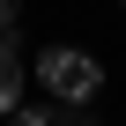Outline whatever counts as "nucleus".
Masks as SVG:
<instances>
[{
	"instance_id": "obj_1",
	"label": "nucleus",
	"mask_w": 126,
	"mask_h": 126,
	"mask_svg": "<svg viewBox=\"0 0 126 126\" xmlns=\"http://www.w3.org/2000/svg\"><path fill=\"white\" fill-rule=\"evenodd\" d=\"M37 82L59 104H96L104 96V59L82 52V45H52V52H37Z\"/></svg>"
},
{
	"instance_id": "obj_2",
	"label": "nucleus",
	"mask_w": 126,
	"mask_h": 126,
	"mask_svg": "<svg viewBox=\"0 0 126 126\" xmlns=\"http://www.w3.org/2000/svg\"><path fill=\"white\" fill-rule=\"evenodd\" d=\"M15 104H22V37L0 30V119H15Z\"/></svg>"
},
{
	"instance_id": "obj_3",
	"label": "nucleus",
	"mask_w": 126,
	"mask_h": 126,
	"mask_svg": "<svg viewBox=\"0 0 126 126\" xmlns=\"http://www.w3.org/2000/svg\"><path fill=\"white\" fill-rule=\"evenodd\" d=\"M8 126H67V119L45 111V104H15V119H8Z\"/></svg>"
},
{
	"instance_id": "obj_4",
	"label": "nucleus",
	"mask_w": 126,
	"mask_h": 126,
	"mask_svg": "<svg viewBox=\"0 0 126 126\" xmlns=\"http://www.w3.org/2000/svg\"><path fill=\"white\" fill-rule=\"evenodd\" d=\"M22 22V0H0V30H15Z\"/></svg>"
},
{
	"instance_id": "obj_5",
	"label": "nucleus",
	"mask_w": 126,
	"mask_h": 126,
	"mask_svg": "<svg viewBox=\"0 0 126 126\" xmlns=\"http://www.w3.org/2000/svg\"><path fill=\"white\" fill-rule=\"evenodd\" d=\"M119 8H126V0H119Z\"/></svg>"
},
{
	"instance_id": "obj_6",
	"label": "nucleus",
	"mask_w": 126,
	"mask_h": 126,
	"mask_svg": "<svg viewBox=\"0 0 126 126\" xmlns=\"http://www.w3.org/2000/svg\"><path fill=\"white\" fill-rule=\"evenodd\" d=\"M67 126H74V119H67Z\"/></svg>"
}]
</instances>
